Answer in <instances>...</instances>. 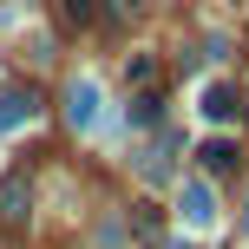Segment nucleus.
Returning a JSON list of instances; mask_svg holds the SVG:
<instances>
[{
  "label": "nucleus",
  "instance_id": "5",
  "mask_svg": "<svg viewBox=\"0 0 249 249\" xmlns=\"http://www.w3.org/2000/svg\"><path fill=\"white\" fill-rule=\"evenodd\" d=\"M197 158H203V171H216V177H223V171H236V144H230V138H210Z\"/></svg>",
  "mask_w": 249,
  "mask_h": 249
},
{
  "label": "nucleus",
  "instance_id": "6",
  "mask_svg": "<svg viewBox=\"0 0 249 249\" xmlns=\"http://www.w3.org/2000/svg\"><path fill=\"white\" fill-rule=\"evenodd\" d=\"M203 118H216V124L236 118V92H230V86H210V92H203Z\"/></svg>",
  "mask_w": 249,
  "mask_h": 249
},
{
  "label": "nucleus",
  "instance_id": "7",
  "mask_svg": "<svg viewBox=\"0 0 249 249\" xmlns=\"http://www.w3.org/2000/svg\"><path fill=\"white\" fill-rule=\"evenodd\" d=\"M164 118V99H158V92H138V99H131V124H158Z\"/></svg>",
  "mask_w": 249,
  "mask_h": 249
},
{
  "label": "nucleus",
  "instance_id": "8",
  "mask_svg": "<svg viewBox=\"0 0 249 249\" xmlns=\"http://www.w3.org/2000/svg\"><path fill=\"white\" fill-rule=\"evenodd\" d=\"M59 13H66V26H92L99 20V0H59Z\"/></svg>",
  "mask_w": 249,
  "mask_h": 249
},
{
  "label": "nucleus",
  "instance_id": "2",
  "mask_svg": "<svg viewBox=\"0 0 249 249\" xmlns=\"http://www.w3.org/2000/svg\"><path fill=\"white\" fill-rule=\"evenodd\" d=\"M177 210H184V223H197V230H210V223H216V190L203 184V177H190V184L177 190Z\"/></svg>",
  "mask_w": 249,
  "mask_h": 249
},
{
  "label": "nucleus",
  "instance_id": "1",
  "mask_svg": "<svg viewBox=\"0 0 249 249\" xmlns=\"http://www.w3.org/2000/svg\"><path fill=\"white\" fill-rule=\"evenodd\" d=\"M26 216H33V184H26V171L0 177V230H26Z\"/></svg>",
  "mask_w": 249,
  "mask_h": 249
},
{
  "label": "nucleus",
  "instance_id": "9",
  "mask_svg": "<svg viewBox=\"0 0 249 249\" xmlns=\"http://www.w3.org/2000/svg\"><path fill=\"white\" fill-rule=\"evenodd\" d=\"M243 223H249V216H243Z\"/></svg>",
  "mask_w": 249,
  "mask_h": 249
},
{
  "label": "nucleus",
  "instance_id": "4",
  "mask_svg": "<svg viewBox=\"0 0 249 249\" xmlns=\"http://www.w3.org/2000/svg\"><path fill=\"white\" fill-rule=\"evenodd\" d=\"M39 112V92L33 86H13V92H0V131H20L26 118Z\"/></svg>",
  "mask_w": 249,
  "mask_h": 249
},
{
  "label": "nucleus",
  "instance_id": "3",
  "mask_svg": "<svg viewBox=\"0 0 249 249\" xmlns=\"http://www.w3.org/2000/svg\"><path fill=\"white\" fill-rule=\"evenodd\" d=\"M66 124H72V131H92V124H99V86H92V79H72V86H66Z\"/></svg>",
  "mask_w": 249,
  "mask_h": 249
}]
</instances>
